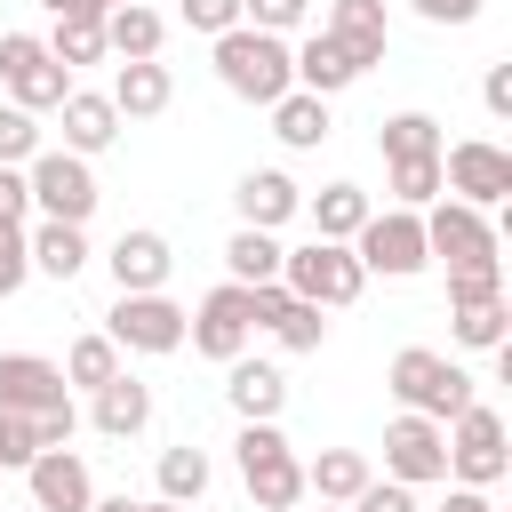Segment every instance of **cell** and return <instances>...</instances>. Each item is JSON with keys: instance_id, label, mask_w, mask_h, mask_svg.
Instances as JSON below:
<instances>
[{"instance_id": "cell-24", "label": "cell", "mask_w": 512, "mask_h": 512, "mask_svg": "<svg viewBox=\"0 0 512 512\" xmlns=\"http://www.w3.org/2000/svg\"><path fill=\"white\" fill-rule=\"evenodd\" d=\"M64 152H80V160H96L112 136H120V112H112V96H96V88H64Z\"/></svg>"}, {"instance_id": "cell-46", "label": "cell", "mask_w": 512, "mask_h": 512, "mask_svg": "<svg viewBox=\"0 0 512 512\" xmlns=\"http://www.w3.org/2000/svg\"><path fill=\"white\" fill-rule=\"evenodd\" d=\"M480 104H488L496 120H512V64H488V80H480Z\"/></svg>"}, {"instance_id": "cell-39", "label": "cell", "mask_w": 512, "mask_h": 512, "mask_svg": "<svg viewBox=\"0 0 512 512\" xmlns=\"http://www.w3.org/2000/svg\"><path fill=\"white\" fill-rule=\"evenodd\" d=\"M304 16H312V0H240V24H256V32H280V40H288Z\"/></svg>"}, {"instance_id": "cell-45", "label": "cell", "mask_w": 512, "mask_h": 512, "mask_svg": "<svg viewBox=\"0 0 512 512\" xmlns=\"http://www.w3.org/2000/svg\"><path fill=\"white\" fill-rule=\"evenodd\" d=\"M0 224H32V184H24V168H0Z\"/></svg>"}, {"instance_id": "cell-28", "label": "cell", "mask_w": 512, "mask_h": 512, "mask_svg": "<svg viewBox=\"0 0 512 512\" xmlns=\"http://www.w3.org/2000/svg\"><path fill=\"white\" fill-rule=\"evenodd\" d=\"M160 40H168V24H160L144 0H120V8L104 16V48H112L120 64H136V56H160Z\"/></svg>"}, {"instance_id": "cell-50", "label": "cell", "mask_w": 512, "mask_h": 512, "mask_svg": "<svg viewBox=\"0 0 512 512\" xmlns=\"http://www.w3.org/2000/svg\"><path fill=\"white\" fill-rule=\"evenodd\" d=\"M88 512H144V504H136V496H96Z\"/></svg>"}, {"instance_id": "cell-12", "label": "cell", "mask_w": 512, "mask_h": 512, "mask_svg": "<svg viewBox=\"0 0 512 512\" xmlns=\"http://www.w3.org/2000/svg\"><path fill=\"white\" fill-rule=\"evenodd\" d=\"M384 480H408V488L448 480V424H432V416L400 408V416L384 424Z\"/></svg>"}, {"instance_id": "cell-51", "label": "cell", "mask_w": 512, "mask_h": 512, "mask_svg": "<svg viewBox=\"0 0 512 512\" xmlns=\"http://www.w3.org/2000/svg\"><path fill=\"white\" fill-rule=\"evenodd\" d=\"M144 512H184V504H168V496H152V504H144Z\"/></svg>"}, {"instance_id": "cell-23", "label": "cell", "mask_w": 512, "mask_h": 512, "mask_svg": "<svg viewBox=\"0 0 512 512\" xmlns=\"http://www.w3.org/2000/svg\"><path fill=\"white\" fill-rule=\"evenodd\" d=\"M288 72H296V88H312V96H344V88L360 80V64H352V48H336L328 32H312V40H296V48H288Z\"/></svg>"}, {"instance_id": "cell-8", "label": "cell", "mask_w": 512, "mask_h": 512, "mask_svg": "<svg viewBox=\"0 0 512 512\" xmlns=\"http://www.w3.org/2000/svg\"><path fill=\"white\" fill-rule=\"evenodd\" d=\"M0 88H8V104H24V112H56L64 88H72V72L48 56L40 32H0Z\"/></svg>"}, {"instance_id": "cell-14", "label": "cell", "mask_w": 512, "mask_h": 512, "mask_svg": "<svg viewBox=\"0 0 512 512\" xmlns=\"http://www.w3.org/2000/svg\"><path fill=\"white\" fill-rule=\"evenodd\" d=\"M24 488H32V512H88L96 504V480L72 448H40L24 464Z\"/></svg>"}, {"instance_id": "cell-43", "label": "cell", "mask_w": 512, "mask_h": 512, "mask_svg": "<svg viewBox=\"0 0 512 512\" xmlns=\"http://www.w3.org/2000/svg\"><path fill=\"white\" fill-rule=\"evenodd\" d=\"M344 512H416V488H408V480H368Z\"/></svg>"}, {"instance_id": "cell-35", "label": "cell", "mask_w": 512, "mask_h": 512, "mask_svg": "<svg viewBox=\"0 0 512 512\" xmlns=\"http://www.w3.org/2000/svg\"><path fill=\"white\" fill-rule=\"evenodd\" d=\"M384 184H392V208H432L440 200V152L432 160H384Z\"/></svg>"}, {"instance_id": "cell-2", "label": "cell", "mask_w": 512, "mask_h": 512, "mask_svg": "<svg viewBox=\"0 0 512 512\" xmlns=\"http://www.w3.org/2000/svg\"><path fill=\"white\" fill-rule=\"evenodd\" d=\"M280 288L320 304V312H344L368 288V272H360L352 240H304V248H280Z\"/></svg>"}, {"instance_id": "cell-53", "label": "cell", "mask_w": 512, "mask_h": 512, "mask_svg": "<svg viewBox=\"0 0 512 512\" xmlns=\"http://www.w3.org/2000/svg\"><path fill=\"white\" fill-rule=\"evenodd\" d=\"M112 8H120V0H112Z\"/></svg>"}, {"instance_id": "cell-27", "label": "cell", "mask_w": 512, "mask_h": 512, "mask_svg": "<svg viewBox=\"0 0 512 512\" xmlns=\"http://www.w3.org/2000/svg\"><path fill=\"white\" fill-rule=\"evenodd\" d=\"M272 112V136L288 144V152H320V136H328V96H312V88H288L280 104H264Z\"/></svg>"}, {"instance_id": "cell-25", "label": "cell", "mask_w": 512, "mask_h": 512, "mask_svg": "<svg viewBox=\"0 0 512 512\" xmlns=\"http://www.w3.org/2000/svg\"><path fill=\"white\" fill-rule=\"evenodd\" d=\"M24 248H32V272H48V280H80V264H88V224H56V216H40V224H24Z\"/></svg>"}, {"instance_id": "cell-38", "label": "cell", "mask_w": 512, "mask_h": 512, "mask_svg": "<svg viewBox=\"0 0 512 512\" xmlns=\"http://www.w3.org/2000/svg\"><path fill=\"white\" fill-rule=\"evenodd\" d=\"M480 296H504V256L496 264H448V304H480Z\"/></svg>"}, {"instance_id": "cell-4", "label": "cell", "mask_w": 512, "mask_h": 512, "mask_svg": "<svg viewBox=\"0 0 512 512\" xmlns=\"http://www.w3.org/2000/svg\"><path fill=\"white\" fill-rule=\"evenodd\" d=\"M384 384H392V400H400V408H416V416H432V424H448V416L472 400V376H464L448 352H432V344H408V352H392Z\"/></svg>"}, {"instance_id": "cell-52", "label": "cell", "mask_w": 512, "mask_h": 512, "mask_svg": "<svg viewBox=\"0 0 512 512\" xmlns=\"http://www.w3.org/2000/svg\"><path fill=\"white\" fill-rule=\"evenodd\" d=\"M320 512H344V504H320Z\"/></svg>"}, {"instance_id": "cell-41", "label": "cell", "mask_w": 512, "mask_h": 512, "mask_svg": "<svg viewBox=\"0 0 512 512\" xmlns=\"http://www.w3.org/2000/svg\"><path fill=\"white\" fill-rule=\"evenodd\" d=\"M24 280H32V248H24V232H16V224H0V304H8Z\"/></svg>"}, {"instance_id": "cell-3", "label": "cell", "mask_w": 512, "mask_h": 512, "mask_svg": "<svg viewBox=\"0 0 512 512\" xmlns=\"http://www.w3.org/2000/svg\"><path fill=\"white\" fill-rule=\"evenodd\" d=\"M232 456H240V480H248L256 512H296L304 504V464H296V448H288L280 424H240Z\"/></svg>"}, {"instance_id": "cell-42", "label": "cell", "mask_w": 512, "mask_h": 512, "mask_svg": "<svg viewBox=\"0 0 512 512\" xmlns=\"http://www.w3.org/2000/svg\"><path fill=\"white\" fill-rule=\"evenodd\" d=\"M40 448H32V424L16 416V408H0V472H24Z\"/></svg>"}, {"instance_id": "cell-37", "label": "cell", "mask_w": 512, "mask_h": 512, "mask_svg": "<svg viewBox=\"0 0 512 512\" xmlns=\"http://www.w3.org/2000/svg\"><path fill=\"white\" fill-rule=\"evenodd\" d=\"M40 152V112H24V104H0V168H24Z\"/></svg>"}, {"instance_id": "cell-29", "label": "cell", "mask_w": 512, "mask_h": 512, "mask_svg": "<svg viewBox=\"0 0 512 512\" xmlns=\"http://www.w3.org/2000/svg\"><path fill=\"white\" fill-rule=\"evenodd\" d=\"M304 208H312V240H352L368 224V192L360 184H320Z\"/></svg>"}, {"instance_id": "cell-13", "label": "cell", "mask_w": 512, "mask_h": 512, "mask_svg": "<svg viewBox=\"0 0 512 512\" xmlns=\"http://www.w3.org/2000/svg\"><path fill=\"white\" fill-rule=\"evenodd\" d=\"M440 184L472 208H496L512 200V152L488 144V136H464V144H440Z\"/></svg>"}, {"instance_id": "cell-21", "label": "cell", "mask_w": 512, "mask_h": 512, "mask_svg": "<svg viewBox=\"0 0 512 512\" xmlns=\"http://www.w3.org/2000/svg\"><path fill=\"white\" fill-rule=\"evenodd\" d=\"M104 96H112V112H120V120H160V112L176 104V80H168V64H160V56H136V64H120V72H112V88H104Z\"/></svg>"}, {"instance_id": "cell-26", "label": "cell", "mask_w": 512, "mask_h": 512, "mask_svg": "<svg viewBox=\"0 0 512 512\" xmlns=\"http://www.w3.org/2000/svg\"><path fill=\"white\" fill-rule=\"evenodd\" d=\"M368 480H376V472H368L360 448H320V456L304 464V496H320V504H352Z\"/></svg>"}, {"instance_id": "cell-17", "label": "cell", "mask_w": 512, "mask_h": 512, "mask_svg": "<svg viewBox=\"0 0 512 512\" xmlns=\"http://www.w3.org/2000/svg\"><path fill=\"white\" fill-rule=\"evenodd\" d=\"M256 296V328L272 336V344H288V352H320V336H328V320H320V304H304V296H288L280 280H264V288H248Z\"/></svg>"}, {"instance_id": "cell-48", "label": "cell", "mask_w": 512, "mask_h": 512, "mask_svg": "<svg viewBox=\"0 0 512 512\" xmlns=\"http://www.w3.org/2000/svg\"><path fill=\"white\" fill-rule=\"evenodd\" d=\"M408 8H416L424 24H472V16H480V0H408Z\"/></svg>"}, {"instance_id": "cell-5", "label": "cell", "mask_w": 512, "mask_h": 512, "mask_svg": "<svg viewBox=\"0 0 512 512\" xmlns=\"http://www.w3.org/2000/svg\"><path fill=\"white\" fill-rule=\"evenodd\" d=\"M24 184H32V208H40V216H56V224H88V216H96V200H104V192H96V176H88V160H80V152H64V144H56V152L40 144V152L24 160Z\"/></svg>"}, {"instance_id": "cell-15", "label": "cell", "mask_w": 512, "mask_h": 512, "mask_svg": "<svg viewBox=\"0 0 512 512\" xmlns=\"http://www.w3.org/2000/svg\"><path fill=\"white\" fill-rule=\"evenodd\" d=\"M320 32H328L336 48H352L360 72H376L384 48H392V16H384V0H328V8H320Z\"/></svg>"}, {"instance_id": "cell-33", "label": "cell", "mask_w": 512, "mask_h": 512, "mask_svg": "<svg viewBox=\"0 0 512 512\" xmlns=\"http://www.w3.org/2000/svg\"><path fill=\"white\" fill-rule=\"evenodd\" d=\"M504 296H480V304H448V336L464 344V352H496L504 344Z\"/></svg>"}, {"instance_id": "cell-9", "label": "cell", "mask_w": 512, "mask_h": 512, "mask_svg": "<svg viewBox=\"0 0 512 512\" xmlns=\"http://www.w3.org/2000/svg\"><path fill=\"white\" fill-rule=\"evenodd\" d=\"M104 336L120 352H176L184 344V304L168 288H128L112 312H104Z\"/></svg>"}, {"instance_id": "cell-22", "label": "cell", "mask_w": 512, "mask_h": 512, "mask_svg": "<svg viewBox=\"0 0 512 512\" xmlns=\"http://www.w3.org/2000/svg\"><path fill=\"white\" fill-rule=\"evenodd\" d=\"M232 208H240V224L280 232V224L304 208V192H296V176H280V168H248V176L232 184Z\"/></svg>"}, {"instance_id": "cell-36", "label": "cell", "mask_w": 512, "mask_h": 512, "mask_svg": "<svg viewBox=\"0 0 512 512\" xmlns=\"http://www.w3.org/2000/svg\"><path fill=\"white\" fill-rule=\"evenodd\" d=\"M48 56H56L64 72H80V64H104L112 48H104V24H56V32H48Z\"/></svg>"}, {"instance_id": "cell-32", "label": "cell", "mask_w": 512, "mask_h": 512, "mask_svg": "<svg viewBox=\"0 0 512 512\" xmlns=\"http://www.w3.org/2000/svg\"><path fill=\"white\" fill-rule=\"evenodd\" d=\"M376 152H384V160H432V152H440V120H432V112H392V120L376 128Z\"/></svg>"}, {"instance_id": "cell-44", "label": "cell", "mask_w": 512, "mask_h": 512, "mask_svg": "<svg viewBox=\"0 0 512 512\" xmlns=\"http://www.w3.org/2000/svg\"><path fill=\"white\" fill-rule=\"evenodd\" d=\"M184 24L216 40V32H232V24H240V0H184Z\"/></svg>"}, {"instance_id": "cell-19", "label": "cell", "mask_w": 512, "mask_h": 512, "mask_svg": "<svg viewBox=\"0 0 512 512\" xmlns=\"http://www.w3.org/2000/svg\"><path fill=\"white\" fill-rule=\"evenodd\" d=\"M112 280H120V296L128 288H168V272H176V248H168V232H152V224H128L120 240H112Z\"/></svg>"}, {"instance_id": "cell-10", "label": "cell", "mask_w": 512, "mask_h": 512, "mask_svg": "<svg viewBox=\"0 0 512 512\" xmlns=\"http://www.w3.org/2000/svg\"><path fill=\"white\" fill-rule=\"evenodd\" d=\"M248 336H256V296H248L240 280L208 288L200 312H184V344H192L200 360H232V352H248Z\"/></svg>"}, {"instance_id": "cell-11", "label": "cell", "mask_w": 512, "mask_h": 512, "mask_svg": "<svg viewBox=\"0 0 512 512\" xmlns=\"http://www.w3.org/2000/svg\"><path fill=\"white\" fill-rule=\"evenodd\" d=\"M424 216V256H440V264H496V224H488V208H472V200H432V208H416Z\"/></svg>"}, {"instance_id": "cell-6", "label": "cell", "mask_w": 512, "mask_h": 512, "mask_svg": "<svg viewBox=\"0 0 512 512\" xmlns=\"http://www.w3.org/2000/svg\"><path fill=\"white\" fill-rule=\"evenodd\" d=\"M352 256L360 272H384V280H416L432 256H424V216L416 208H368V224L352 232Z\"/></svg>"}, {"instance_id": "cell-47", "label": "cell", "mask_w": 512, "mask_h": 512, "mask_svg": "<svg viewBox=\"0 0 512 512\" xmlns=\"http://www.w3.org/2000/svg\"><path fill=\"white\" fill-rule=\"evenodd\" d=\"M40 8H48L56 24H104V16H112V0H40Z\"/></svg>"}, {"instance_id": "cell-7", "label": "cell", "mask_w": 512, "mask_h": 512, "mask_svg": "<svg viewBox=\"0 0 512 512\" xmlns=\"http://www.w3.org/2000/svg\"><path fill=\"white\" fill-rule=\"evenodd\" d=\"M504 416L496 408H480V400H464L456 416H448V480L456 488H496L504 480Z\"/></svg>"}, {"instance_id": "cell-1", "label": "cell", "mask_w": 512, "mask_h": 512, "mask_svg": "<svg viewBox=\"0 0 512 512\" xmlns=\"http://www.w3.org/2000/svg\"><path fill=\"white\" fill-rule=\"evenodd\" d=\"M216 80H224L240 104H280V96L296 88V72H288V40H280V32H256V24L216 32Z\"/></svg>"}, {"instance_id": "cell-40", "label": "cell", "mask_w": 512, "mask_h": 512, "mask_svg": "<svg viewBox=\"0 0 512 512\" xmlns=\"http://www.w3.org/2000/svg\"><path fill=\"white\" fill-rule=\"evenodd\" d=\"M24 424H32V448H72L80 408H72V400H56V408H40V416H24Z\"/></svg>"}, {"instance_id": "cell-16", "label": "cell", "mask_w": 512, "mask_h": 512, "mask_svg": "<svg viewBox=\"0 0 512 512\" xmlns=\"http://www.w3.org/2000/svg\"><path fill=\"white\" fill-rule=\"evenodd\" d=\"M224 400H232L240 424H280V408H288V376H280L272 360L232 352V360H224Z\"/></svg>"}, {"instance_id": "cell-20", "label": "cell", "mask_w": 512, "mask_h": 512, "mask_svg": "<svg viewBox=\"0 0 512 512\" xmlns=\"http://www.w3.org/2000/svg\"><path fill=\"white\" fill-rule=\"evenodd\" d=\"M88 424H96L104 440H136V432L152 424V384H136L128 368H120V376H104V384L88 392Z\"/></svg>"}, {"instance_id": "cell-18", "label": "cell", "mask_w": 512, "mask_h": 512, "mask_svg": "<svg viewBox=\"0 0 512 512\" xmlns=\"http://www.w3.org/2000/svg\"><path fill=\"white\" fill-rule=\"evenodd\" d=\"M56 400H72V384H64L56 360H40V352H0V408L40 416V408H56Z\"/></svg>"}, {"instance_id": "cell-34", "label": "cell", "mask_w": 512, "mask_h": 512, "mask_svg": "<svg viewBox=\"0 0 512 512\" xmlns=\"http://www.w3.org/2000/svg\"><path fill=\"white\" fill-rule=\"evenodd\" d=\"M104 376H120V344H112L104 328H88V336H72V352H64V384H80V392H96Z\"/></svg>"}, {"instance_id": "cell-49", "label": "cell", "mask_w": 512, "mask_h": 512, "mask_svg": "<svg viewBox=\"0 0 512 512\" xmlns=\"http://www.w3.org/2000/svg\"><path fill=\"white\" fill-rule=\"evenodd\" d=\"M440 512H496V504H488V488H448Z\"/></svg>"}, {"instance_id": "cell-30", "label": "cell", "mask_w": 512, "mask_h": 512, "mask_svg": "<svg viewBox=\"0 0 512 512\" xmlns=\"http://www.w3.org/2000/svg\"><path fill=\"white\" fill-rule=\"evenodd\" d=\"M224 272H232L240 288H264V280H280V240H272V232H256V224H240V232L224 240Z\"/></svg>"}, {"instance_id": "cell-31", "label": "cell", "mask_w": 512, "mask_h": 512, "mask_svg": "<svg viewBox=\"0 0 512 512\" xmlns=\"http://www.w3.org/2000/svg\"><path fill=\"white\" fill-rule=\"evenodd\" d=\"M152 480H160V496L168 504H200L208 496V448H160V464H152Z\"/></svg>"}]
</instances>
